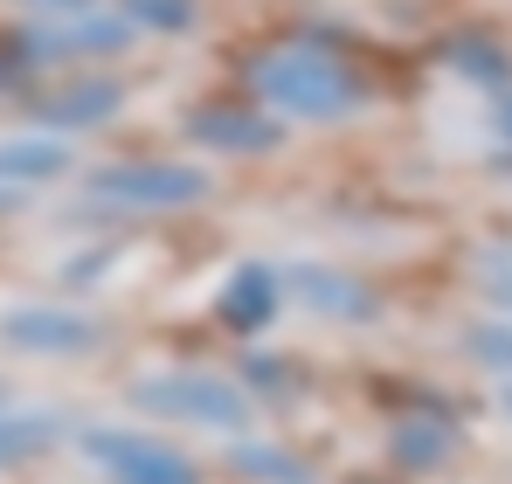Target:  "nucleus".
I'll use <instances>...</instances> for the list:
<instances>
[{
	"label": "nucleus",
	"instance_id": "obj_1",
	"mask_svg": "<svg viewBox=\"0 0 512 484\" xmlns=\"http://www.w3.org/2000/svg\"><path fill=\"white\" fill-rule=\"evenodd\" d=\"M263 83H270V97H284L291 111H312V118H333V111L353 104V83H346L333 63H312V56H284V63H270Z\"/></svg>",
	"mask_w": 512,
	"mask_h": 484
},
{
	"label": "nucleus",
	"instance_id": "obj_2",
	"mask_svg": "<svg viewBox=\"0 0 512 484\" xmlns=\"http://www.w3.org/2000/svg\"><path fill=\"white\" fill-rule=\"evenodd\" d=\"M97 194H118V201H194L201 194V173H104Z\"/></svg>",
	"mask_w": 512,
	"mask_h": 484
},
{
	"label": "nucleus",
	"instance_id": "obj_3",
	"mask_svg": "<svg viewBox=\"0 0 512 484\" xmlns=\"http://www.w3.org/2000/svg\"><path fill=\"white\" fill-rule=\"evenodd\" d=\"M270 298H277V284L263 277V270H243L236 284H229V298H222V312L236 325H263V312H270Z\"/></svg>",
	"mask_w": 512,
	"mask_h": 484
},
{
	"label": "nucleus",
	"instance_id": "obj_4",
	"mask_svg": "<svg viewBox=\"0 0 512 484\" xmlns=\"http://www.w3.org/2000/svg\"><path fill=\"white\" fill-rule=\"evenodd\" d=\"M63 153L56 146H14V153H0V173H56Z\"/></svg>",
	"mask_w": 512,
	"mask_h": 484
}]
</instances>
